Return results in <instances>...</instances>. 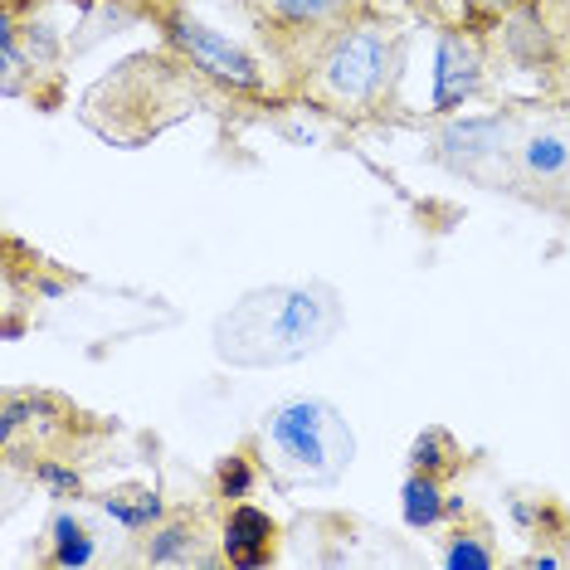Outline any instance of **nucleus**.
Wrapping results in <instances>:
<instances>
[{
    "mask_svg": "<svg viewBox=\"0 0 570 570\" xmlns=\"http://www.w3.org/2000/svg\"><path fill=\"white\" fill-rule=\"evenodd\" d=\"M342 332V307L327 288H264L215 322V352L235 366H283L327 346Z\"/></svg>",
    "mask_w": 570,
    "mask_h": 570,
    "instance_id": "nucleus-1",
    "label": "nucleus"
},
{
    "mask_svg": "<svg viewBox=\"0 0 570 570\" xmlns=\"http://www.w3.org/2000/svg\"><path fill=\"white\" fill-rule=\"evenodd\" d=\"M264 439L274 449L278 473L307 478V483H332L336 473H346L356 453V439L346 430V420L322 400H293L278 405L264 424Z\"/></svg>",
    "mask_w": 570,
    "mask_h": 570,
    "instance_id": "nucleus-2",
    "label": "nucleus"
},
{
    "mask_svg": "<svg viewBox=\"0 0 570 570\" xmlns=\"http://www.w3.org/2000/svg\"><path fill=\"white\" fill-rule=\"evenodd\" d=\"M381 69H385V45H381V35L356 30V35H346V40L332 49V59H327V83H332L342 98H371V88L381 83Z\"/></svg>",
    "mask_w": 570,
    "mask_h": 570,
    "instance_id": "nucleus-3",
    "label": "nucleus"
},
{
    "mask_svg": "<svg viewBox=\"0 0 570 570\" xmlns=\"http://www.w3.org/2000/svg\"><path fill=\"white\" fill-rule=\"evenodd\" d=\"M171 35H176V45L186 49V55L196 59L205 73H215V79H225V83H239V88H254V83H258L254 59H249V55H239V49L229 45V40H219V35H210L205 24L180 20Z\"/></svg>",
    "mask_w": 570,
    "mask_h": 570,
    "instance_id": "nucleus-4",
    "label": "nucleus"
},
{
    "mask_svg": "<svg viewBox=\"0 0 570 570\" xmlns=\"http://www.w3.org/2000/svg\"><path fill=\"white\" fill-rule=\"evenodd\" d=\"M473 88H478V49L463 35H444L434 69V108H459Z\"/></svg>",
    "mask_w": 570,
    "mask_h": 570,
    "instance_id": "nucleus-5",
    "label": "nucleus"
},
{
    "mask_svg": "<svg viewBox=\"0 0 570 570\" xmlns=\"http://www.w3.org/2000/svg\"><path fill=\"white\" fill-rule=\"evenodd\" d=\"M268 537H274V522H268L264 512H254V508H239L235 517H229V537H225L229 561L235 566H258L264 561Z\"/></svg>",
    "mask_w": 570,
    "mask_h": 570,
    "instance_id": "nucleus-6",
    "label": "nucleus"
},
{
    "mask_svg": "<svg viewBox=\"0 0 570 570\" xmlns=\"http://www.w3.org/2000/svg\"><path fill=\"white\" fill-rule=\"evenodd\" d=\"M527 171L537 180H561L570 176V147L566 137H531L527 141Z\"/></svg>",
    "mask_w": 570,
    "mask_h": 570,
    "instance_id": "nucleus-7",
    "label": "nucleus"
},
{
    "mask_svg": "<svg viewBox=\"0 0 570 570\" xmlns=\"http://www.w3.org/2000/svg\"><path fill=\"white\" fill-rule=\"evenodd\" d=\"M444 147L459 157L463 151V161L469 157H483V151L498 147V122H463V127H449L444 132Z\"/></svg>",
    "mask_w": 570,
    "mask_h": 570,
    "instance_id": "nucleus-8",
    "label": "nucleus"
},
{
    "mask_svg": "<svg viewBox=\"0 0 570 570\" xmlns=\"http://www.w3.org/2000/svg\"><path fill=\"white\" fill-rule=\"evenodd\" d=\"M439 512H444L439 488L430 483V478H410L405 483V522L410 527H430V522H439Z\"/></svg>",
    "mask_w": 570,
    "mask_h": 570,
    "instance_id": "nucleus-9",
    "label": "nucleus"
},
{
    "mask_svg": "<svg viewBox=\"0 0 570 570\" xmlns=\"http://www.w3.org/2000/svg\"><path fill=\"white\" fill-rule=\"evenodd\" d=\"M88 556H94L88 531L79 522H69V517H59V522H55V561L59 566H83Z\"/></svg>",
    "mask_w": 570,
    "mask_h": 570,
    "instance_id": "nucleus-10",
    "label": "nucleus"
},
{
    "mask_svg": "<svg viewBox=\"0 0 570 570\" xmlns=\"http://www.w3.org/2000/svg\"><path fill=\"white\" fill-rule=\"evenodd\" d=\"M346 0H278V16L293 20V24H313V20H327L336 16Z\"/></svg>",
    "mask_w": 570,
    "mask_h": 570,
    "instance_id": "nucleus-11",
    "label": "nucleus"
},
{
    "mask_svg": "<svg viewBox=\"0 0 570 570\" xmlns=\"http://www.w3.org/2000/svg\"><path fill=\"white\" fill-rule=\"evenodd\" d=\"M161 512V502L151 498V492H141L137 502H122V498H108V517H118L122 527H147L151 517Z\"/></svg>",
    "mask_w": 570,
    "mask_h": 570,
    "instance_id": "nucleus-12",
    "label": "nucleus"
},
{
    "mask_svg": "<svg viewBox=\"0 0 570 570\" xmlns=\"http://www.w3.org/2000/svg\"><path fill=\"white\" fill-rule=\"evenodd\" d=\"M444 561H449L453 570H488V566H492V556L478 547V541H453Z\"/></svg>",
    "mask_w": 570,
    "mask_h": 570,
    "instance_id": "nucleus-13",
    "label": "nucleus"
},
{
    "mask_svg": "<svg viewBox=\"0 0 570 570\" xmlns=\"http://www.w3.org/2000/svg\"><path fill=\"white\" fill-rule=\"evenodd\" d=\"M180 547H186V531L176 527V531H166V537L157 541V547H151V561H171V556H176Z\"/></svg>",
    "mask_w": 570,
    "mask_h": 570,
    "instance_id": "nucleus-14",
    "label": "nucleus"
},
{
    "mask_svg": "<svg viewBox=\"0 0 570 570\" xmlns=\"http://www.w3.org/2000/svg\"><path fill=\"white\" fill-rule=\"evenodd\" d=\"M439 444H444L439 434L420 439V444H414V463H420V469H434V463H444V459H439Z\"/></svg>",
    "mask_w": 570,
    "mask_h": 570,
    "instance_id": "nucleus-15",
    "label": "nucleus"
},
{
    "mask_svg": "<svg viewBox=\"0 0 570 570\" xmlns=\"http://www.w3.org/2000/svg\"><path fill=\"white\" fill-rule=\"evenodd\" d=\"M244 488H249V469H244V463L235 459V463L225 469V492H229V498H239Z\"/></svg>",
    "mask_w": 570,
    "mask_h": 570,
    "instance_id": "nucleus-16",
    "label": "nucleus"
},
{
    "mask_svg": "<svg viewBox=\"0 0 570 570\" xmlns=\"http://www.w3.org/2000/svg\"><path fill=\"white\" fill-rule=\"evenodd\" d=\"M45 483L59 488V492H79V478H69V473H59V469H45Z\"/></svg>",
    "mask_w": 570,
    "mask_h": 570,
    "instance_id": "nucleus-17",
    "label": "nucleus"
},
{
    "mask_svg": "<svg viewBox=\"0 0 570 570\" xmlns=\"http://www.w3.org/2000/svg\"><path fill=\"white\" fill-rule=\"evenodd\" d=\"M473 6H478V10H512L517 0H473Z\"/></svg>",
    "mask_w": 570,
    "mask_h": 570,
    "instance_id": "nucleus-18",
    "label": "nucleus"
}]
</instances>
